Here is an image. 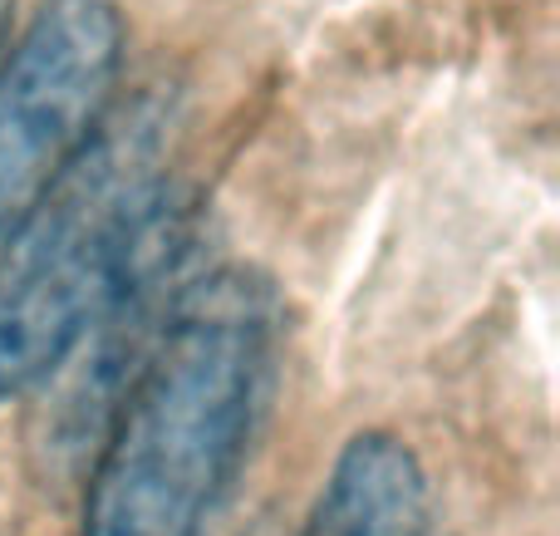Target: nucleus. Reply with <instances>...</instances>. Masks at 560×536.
<instances>
[{
    "instance_id": "1",
    "label": "nucleus",
    "mask_w": 560,
    "mask_h": 536,
    "mask_svg": "<svg viewBox=\"0 0 560 536\" xmlns=\"http://www.w3.org/2000/svg\"><path fill=\"white\" fill-rule=\"evenodd\" d=\"M276 295L246 266L192 281L143 350L84 492V536H202L276 374Z\"/></svg>"
},
{
    "instance_id": "2",
    "label": "nucleus",
    "mask_w": 560,
    "mask_h": 536,
    "mask_svg": "<svg viewBox=\"0 0 560 536\" xmlns=\"http://www.w3.org/2000/svg\"><path fill=\"white\" fill-rule=\"evenodd\" d=\"M173 128L163 94L108 104L0 236V404L39 389L128 291L163 232Z\"/></svg>"
},
{
    "instance_id": "3",
    "label": "nucleus",
    "mask_w": 560,
    "mask_h": 536,
    "mask_svg": "<svg viewBox=\"0 0 560 536\" xmlns=\"http://www.w3.org/2000/svg\"><path fill=\"white\" fill-rule=\"evenodd\" d=\"M124 39L114 0H45L10 45L0 65V236L108 114Z\"/></svg>"
},
{
    "instance_id": "4",
    "label": "nucleus",
    "mask_w": 560,
    "mask_h": 536,
    "mask_svg": "<svg viewBox=\"0 0 560 536\" xmlns=\"http://www.w3.org/2000/svg\"><path fill=\"white\" fill-rule=\"evenodd\" d=\"M305 536H443L423 463L394 433H359L335 458Z\"/></svg>"
},
{
    "instance_id": "5",
    "label": "nucleus",
    "mask_w": 560,
    "mask_h": 536,
    "mask_svg": "<svg viewBox=\"0 0 560 536\" xmlns=\"http://www.w3.org/2000/svg\"><path fill=\"white\" fill-rule=\"evenodd\" d=\"M5 25H10V0H0V39H5Z\"/></svg>"
}]
</instances>
